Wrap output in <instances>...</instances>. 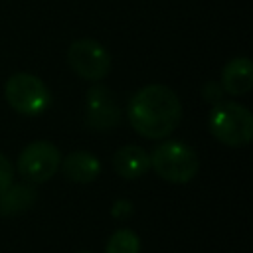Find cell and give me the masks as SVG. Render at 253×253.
Segmentation results:
<instances>
[{"label": "cell", "instance_id": "obj_1", "mask_svg": "<svg viewBox=\"0 0 253 253\" xmlns=\"http://www.w3.org/2000/svg\"><path fill=\"white\" fill-rule=\"evenodd\" d=\"M130 126L144 138L158 140L174 132L182 119V103L178 95L160 83L138 89L126 109Z\"/></svg>", "mask_w": 253, "mask_h": 253}, {"label": "cell", "instance_id": "obj_2", "mask_svg": "<svg viewBox=\"0 0 253 253\" xmlns=\"http://www.w3.org/2000/svg\"><path fill=\"white\" fill-rule=\"evenodd\" d=\"M148 156L150 168L170 184H188L200 170L196 150L184 140H164Z\"/></svg>", "mask_w": 253, "mask_h": 253}, {"label": "cell", "instance_id": "obj_3", "mask_svg": "<svg viewBox=\"0 0 253 253\" xmlns=\"http://www.w3.org/2000/svg\"><path fill=\"white\" fill-rule=\"evenodd\" d=\"M208 128L227 146H245L253 136V115L233 101H219L208 115Z\"/></svg>", "mask_w": 253, "mask_h": 253}, {"label": "cell", "instance_id": "obj_4", "mask_svg": "<svg viewBox=\"0 0 253 253\" xmlns=\"http://www.w3.org/2000/svg\"><path fill=\"white\" fill-rule=\"evenodd\" d=\"M4 95H6L8 105L16 113L26 115V117L42 115L51 103L45 83L40 77L26 73V71H20L8 77L4 85Z\"/></svg>", "mask_w": 253, "mask_h": 253}, {"label": "cell", "instance_id": "obj_5", "mask_svg": "<svg viewBox=\"0 0 253 253\" xmlns=\"http://www.w3.org/2000/svg\"><path fill=\"white\" fill-rule=\"evenodd\" d=\"M61 164V154L55 144L47 140L30 142L18 156V172L32 184H43L55 176Z\"/></svg>", "mask_w": 253, "mask_h": 253}, {"label": "cell", "instance_id": "obj_6", "mask_svg": "<svg viewBox=\"0 0 253 253\" xmlns=\"http://www.w3.org/2000/svg\"><path fill=\"white\" fill-rule=\"evenodd\" d=\"M69 67L87 81H101L111 71V53L91 38L75 40L67 49Z\"/></svg>", "mask_w": 253, "mask_h": 253}, {"label": "cell", "instance_id": "obj_7", "mask_svg": "<svg viewBox=\"0 0 253 253\" xmlns=\"http://www.w3.org/2000/svg\"><path fill=\"white\" fill-rule=\"evenodd\" d=\"M85 123L95 132H109L121 123V107L103 85H93L85 99Z\"/></svg>", "mask_w": 253, "mask_h": 253}, {"label": "cell", "instance_id": "obj_8", "mask_svg": "<svg viewBox=\"0 0 253 253\" xmlns=\"http://www.w3.org/2000/svg\"><path fill=\"white\" fill-rule=\"evenodd\" d=\"M113 168L125 180H138L150 170V156L142 146L126 144L113 154Z\"/></svg>", "mask_w": 253, "mask_h": 253}, {"label": "cell", "instance_id": "obj_9", "mask_svg": "<svg viewBox=\"0 0 253 253\" xmlns=\"http://www.w3.org/2000/svg\"><path fill=\"white\" fill-rule=\"evenodd\" d=\"M253 87V63L249 57H233L221 69V89L233 97H243Z\"/></svg>", "mask_w": 253, "mask_h": 253}, {"label": "cell", "instance_id": "obj_10", "mask_svg": "<svg viewBox=\"0 0 253 253\" xmlns=\"http://www.w3.org/2000/svg\"><path fill=\"white\" fill-rule=\"evenodd\" d=\"M61 170L67 180L75 184H91L101 174L99 158L89 150H73L61 160Z\"/></svg>", "mask_w": 253, "mask_h": 253}, {"label": "cell", "instance_id": "obj_11", "mask_svg": "<svg viewBox=\"0 0 253 253\" xmlns=\"http://www.w3.org/2000/svg\"><path fill=\"white\" fill-rule=\"evenodd\" d=\"M36 202V190L30 184H10L0 192V215H16Z\"/></svg>", "mask_w": 253, "mask_h": 253}, {"label": "cell", "instance_id": "obj_12", "mask_svg": "<svg viewBox=\"0 0 253 253\" xmlns=\"http://www.w3.org/2000/svg\"><path fill=\"white\" fill-rule=\"evenodd\" d=\"M105 253H140V237L132 229H117L109 237Z\"/></svg>", "mask_w": 253, "mask_h": 253}, {"label": "cell", "instance_id": "obj_13", "mask_svg": "<svg viewBox=\"0 0 253 253\" xmlns=\"http://www.w3.org/2000/svg\"><path fill=\"white\" fill-rule=\"evenodd\" d=\"M14 182V166L12 162L0 152V192Z\"/></svg>", "mask_w": 253, "mask_h": 253}, {"label": "cell", "instance_id": "obj_14", "mask_svg": "<svg viewBox=\"0 0 253 253\" xmlns=\"http://www.w3.org/2000/svg\"><path fill=\"white\" fill-rule=\"evenodd\" d=\"M202 91H204V99L206 101H211L213 105L221 101V91H223L221 85H217V83H206Z\"/></svg>", "mask_w": 253, "mask_h": 253}, {"label": "cell", "instance_id": "obj_15", "mask_svg": "<svg viewBox=\"0 0 253 253\" xmlns=\"http://www.w3.org/2000/svg\"><path fill=\"white\" fill-rule=\"evenodd\" d=\"M111 211H113V215H115L117 219H123V217H128V215L132 213V204H130L128 200H117Z\"/></svg>", "mask_w": 253, "mask_h": 253}, {"label": "cell", "instance_id": "obj_16", "mask_svg": "<svg viewBox=\"0 0 253 253\" xmlns=\"http://www.w3.org/2000/svg\"><path fill=\"white\" fill-rule=\"evenodd\" d=\"M79 253H89V251H79Z\"/></svg>", "mask_w": 253, "mask_h": 253}]
</instances>
